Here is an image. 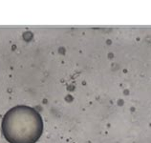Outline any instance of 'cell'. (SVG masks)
Returning a JSON list of instances; mask_svg holds the SVG:
<instances>
[{
    "mask_svg": "<svg viewBox=\"0 0 151 143\" xmlns=\"http://www.w3.org/2000/svg\"><path fill=\"white\" fill-rule=\"evenodd\" d=\"M1 127L9 143H35L42 134L43 121L34 108L19 105L5 114Z\"/></svg>",
    "mask_w": 151,
    "mask_h": 143,
    "instance_id": "6da1fadb",
    "label": "cell"
}]
</instances>
